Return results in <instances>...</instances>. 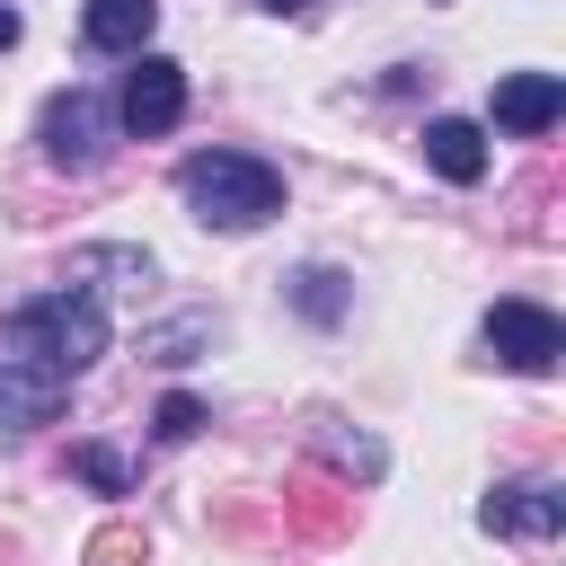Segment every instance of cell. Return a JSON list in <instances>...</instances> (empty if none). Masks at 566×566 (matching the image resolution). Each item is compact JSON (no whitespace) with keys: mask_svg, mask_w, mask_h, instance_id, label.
I'll return each mask as SVG.
<instances>
[{"mask_svg":"<svg viewBox=\"0 0 566 566\" xmlns=\"http://www.w3.org/2000/svg\"><path fill=\"white\" fill-rule=\"evenodd\" d=\"M0 354L35 363V371H53V380H80V371L106 354V301L80 292V283H53V292H35V301L9 310Z\"/></svg>","mask_w":566,"mask_h":566,"instance_id":"cell-1","label":"cell"},{"mask_svg":"<svg viewBox=\"0 0 566 566\" xmlns=\"http://www.w3.org/2000/svg\"><path fill=\"white\" fill-rule=\"evenodd\" d=\"M177 195L203 230H265L283 212V168L256 150H195L177 168Z\"/></svg>","mask_w":566,"mask_h":566,"instance_id":"cell-2","label":"cell"},{"mask_svg":"<svg viewBox=\"0 0 566 566\" xmlns=\"http://www.w3.org/2000/svg\"><path fill=\"white\" fill-rule=\"evenodd\" d=\"M106 133H115V106L97 97V88H53L44 97V115H35V142H44V159L53 168H71V177H88L97 159H106Z\"/></svg>","mask_w":566,"mask_h":566,"instance_id":"cell-3","label":"cell"},{"mask_svg":"<svg viewBox=\"0 0 566 566\" xmlns=\"http://www.w3.org/2000/svg\"><path fill=\"white\" fill-rule=\"evenodd\" d=\"M486 354L495 363H513V371H557V354H566V327H557V310H539V301H495L486 310Z\"/></svg>","mask_w":566,"mask_h":566,"instance_id":"cell-4","label":"cell"},{"mask_svg":"<svg viewBox=\"0 0 566 566\" xmlns=\"http://www.w3.org/2000/svg\"><path fill=\"white\" fill-rule=\"evenodd\" d=\"M124 133H142V142H159V133H177V115H186V62H168V53H133V80H124Z\"/></svg>","mask_w":566,"mask_h":566,"instance_id":"cell-5","label":"cell"},{"mask_svg":"<svg viewBox=\"0 0 566 566\" xmlns=\"http://www.w3.org/2000/svg\"><path fill=\"white\" fill-rule=\"evenodd\" d=\"M486 531H504V539H557L566 531V486H548V478L495 486L486 495Z\"/></svg>","mask_w":566,"mask_h":566,"instance_id":"cell-6","label":"cell"},{"mask_svg":"<svg viewBox=\"0 0 566 566\" xmlns=\"http://www.w3.org/2000/svg\"><path fill=\"white\" fill-rule=\"evenodd\" d=\"M566 115V80L557 71H513V80H495V124L504 133H548Z\"/></svg>","mask_w":566,"mask_h":566,"instance_id":"cell-7","label":"cell"},{"mask_svg":"<svg viewBox=\"0 0 566 566\" xmlns=\"http://www.w3.org/2000/svg\"><path fill=\"white\" fill-rule=\"evenodd\" d=\"M150 27H159V0H88L80 9L88 53H150Z\"/></svg>","mask_w":566,"mask_h":566,"instance_id":"cell-8","label":"cell"},{"mask_svg":"<svg viewBox=\"0 0 566 566\" xmlns=\"http://www.w3.org/2000/svg\"><path fill=\"white\" fill-rule=\"evenodd\" d=\"M62 398H71V380H53V371H35V363L0 354V424H53V416H62Z\"/></svg>","mask_w":566,"mask_h":566,"instance_id":"cell-9","label":"cell"},{"mask_svg":"<svg viewBox=\"0 0 566 566\" xmlns=\"http://www.w3.org/2000/svg\"><path fill=\"white\" fill-rule=\"evenodd\" d=\"M424 159H433L451 186H478V177H486V133H478L469 115H433V124H424Z\"/></svg>","mask_w":566,"mask_h":566,"instance_id":"cell-10","label":"cell"},{"mask_svg":"<svg viewBox=\"0 0 566 566\" xmlns=\"http://www.w3.org/2000/svg\"><path fill=\"white\" fill-rule=\"evenodd\" d=\"M318 451L336 469H354V478H380V442H363V433H318Z\"/></svg>","mask_w":566,"mask_h":566,"instance_id":"cell-11","label":"cell"},{"mask_svg":"<svg viewBox=\"0 0 566 566\" xmlns=\"http://www.w3.org/2000/svg\"><path fill=\"white\" fill-rule=\"evenodd\" d=\"M71 469H80L88 486H106V495H124V460H115L106 442H80V451H71Z\"/></svg>","mask_w":566,"mask_h":566,"instance_id":"cell-12","label":"cell"},{"mask_svg":"<svg viewBox=\"0 0 566 566\" xmlns=\"http://www.w3.org/2000/svg\"><path fill=\"white\" fill-rule=\"evenodd\" d=\"M150 424H159V442H186V433L203 424V407H195V398L177 389V398H159V416H150Z\"/></svg>","mask_w":566,"mask_h":566,"instance_id":"cell-13","label":"cell"},{"mask_svg":"<svg viewBox=\"0 0 566 566\" xmlns=\"http://www.w3.org/2000/svg\"><path fill=\"white\" fill-rule=\"evenodd\" d=\"M301 310H310V318H336V274H327V265L301 274Z\"/></svg>","mask_w":566,"mask_h":566,"instance_id":"cell-14","label":"cell"},{"mask_svg":"<svg viewBox=\"0 0 566 566\" xmlns=\"http://www.w3.org/2000/svg\"><path fill=\"white\" fill-rule=\"evenodd\" d=\"M124 557H142L133 531H97V539H88V566H124Z\"/></svg>","mask_w":566,"mask_h":566,"instance_id":"cell-15","label":"cell"},{"mask_svg":"<svg viewBox=\"0 0 566 566\" xmlns=\"http://www.w3.org/2000/svg\"><path fill=\"white\" fill-rule=\"evenodd\" d=\"M9 44H18V9L0 0V53H9Z\"/></svg>","mask_w":566,"mask_h":566,"instance_id":"cell-16","label":"cell"},{"mask_svg":"<svg viewBox=\"0 0 566 566\" xmlns=\"http://www.w3.org/2000/svg\"><path fill=\"white\" fill-rule=\"evenodd\" d=\"M265 9H301V0H265Z\"/></svg>","mask_w":566,"mask_h":566,"instance_id":"cell-17","label":"cell"}]
</instances>
